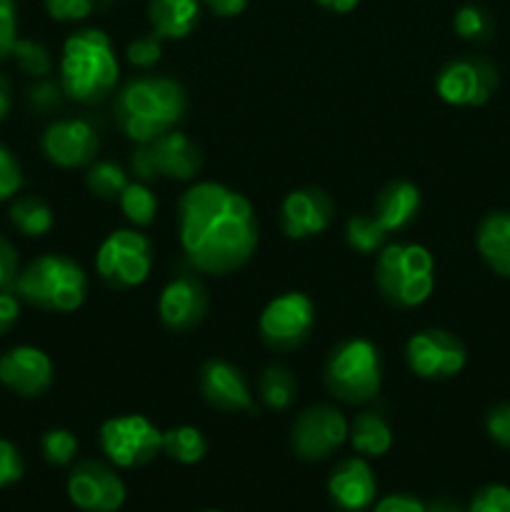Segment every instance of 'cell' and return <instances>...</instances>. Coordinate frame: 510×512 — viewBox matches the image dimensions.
Wrapping results in <instances>:
<instances>
[{"instance_id":"d6a6232c","label":"cell","mask_w":510,"mask_h":512,"mask_svg":"<svg viewBox=\"0 0 510 512\" xmlns=\"http://www.w3.org/2000/svg\"><path fill=\"white\" fill-rule=\"evenodd\" d=\"M125 58H128L130 65H135V68L140 70L153 68V65H158L160 58H163V40L150 30V33L130 40L128 50H125Z\"/></svg>"},{"instance_id":"30bf717a","label":"cell","mask_w":510,"mask_h":512,"mask_svg":"<svg viewBox=\"0 0 510 512\" xmlns=\"http://www.w3.org/2000/svg\"><path fill=\"white\" fill-rule=\"evenodd\" d=\"M100 450L115 468H143L163 453V433L145 415H118L100 425Z\"/></svg>"},{"instance_id":"603a6c76","label":"cell","mask_w":510,"mask_h":512,"mask_svg":"<svg viewBox=\"0 0 510 512\" xmlns=\"http://www.w3.org/2000/svg\"><path fill=\"white\" fill-rule=\"evenodd\" d=\"M200 20V0H150L148 23L160 40H183Z\"/></svg>"},{"instance_id":"5bb4252c","label":"cell","mask_w":510,"mask_h":512,"mask_svg":"<svg viewBox=\"0 0 510 512\" xmlns=\"http://www.w3.org/2000/svg\"><path fill=\"white\" fill-rule=\"evenodd\" d=\"M408 368L423 380L455 378L468 363L463 340L443 328H425L415 333L405 345Z\"/></svg>"},{"instance_id":"ba28073f","label":"cell","mask_w":510,"mask_h":512,"mask_svg":"<svg viewBox=\"0 0 510 512\" xmlns=\"http://www.w3.org/2000/svg\"><path fill=\"white\" fill-rule=\"evenodd\" d=\"M130 173L140 183H155L158 178L168 180H193L203 168V153L198 145L180 130L160 135L150 143L135 145L128 160Z\"/></svg>"},{"instance_id":"b9f144b4","label":"cell","mask_w":510,"mask_h":512,"mask_svg":"<svg viewBox=\"0 0 510 512\" xmlns=\"http://www.w3.org/2000/svg\"><path fill=\"white\" fill-rule=\"evenodd\" d=\"M373 512H425V503L410 493H393L378 500Z\"/></svg>"},{"instance_id":"4316f807","label":"cell","mask_w":510,"mask_h":512,"mask_svg":"<svg viewBox=\"0 0 510 512\" xmlns=\"http://www.w3.org/2000/svg\"><path fill=\"white\" fill-rule=\"evenodd\" d=\"M163 453L180 465H195L208 453V440L193 425H178L163 433Z\"/></svg>"},{"instance_id":"7bdbcfd3","label":"cell","mask_w":510,"mask_h":512,"mask_svg":"<svg viewBox=\"0 0 510 512\" xmlns=\"http://www.w3.org/2000/svg\"><path fill=\"white\" fill-rule=\"evenodd\" d=\"M20 320V298L8 290H0V338L15 328Z\"/></svg>"},{"instance_id":"ab89813d","label":"cell","mask_w":510,"mask_h":512,"mask_svg":"<svg viewBox=\"0 0 510 512\" xmlns=\"http://www.w3.org/2000/svg\"><path fill=\"white\" fill-rule=\"evenodd\" d=\"M18 40V13L13 0H0V63L10 58L13 45Z\"/></svg>"},{"instance_id":"9a60e30c","label":"cell","mask_w":510,"mask_h":512,"mask_svg":"<svg viewBox=\"0 0 510 512\" xmlns=\"http://www.w3.org/2000/svg\"><path fill=\"white\" fill-rule=\"evenodd\" d=\"M68 498L83 512H118L125 503V483L103 460H83L68 475Z\"/></svg>"},{"instance_id":"9c48e42d","label":"cell","mask_w":510,"mask_h":512,"mask_svg":"<svg viewBox=\"0 0 510 512\" xmlns=\"http://www.w3.org/2000/svg\"><path fill=\"white\" fill-rule=\"evenodd\" d=\"M153 255V243L148 235L133 228H120L100 243L98 255H95V270L108 288H138L153 270Z\"/></svg>"},{"instance_id":"f1b7e54d","label":"cell","mask_w":510,"mask_h":512,"mask_svg":"<svg viewBox=\"0 0 510 512\" xmlns=\"http://www.w3.org/2000/svg\"><path fill=\"white\" fill-rule=\"evenodd\" d=\"M118 203H120V210H123V215L128 218V223L138 225V228L153 223L155 213H158V200H155V193L150 190L148 183H140V180L125 185Z\"/></svg>"},{"instance_id":"ffe728a7","label":"cell","mask_w":510,"mask_h":512,"mask_svg":"<svg viewBox=\"0 0 510 512\" xmlns=\"http://www.w3.org/2000/svg\"><path fill=\"white\" fill-rule=\"evenodd\" d=\"M198 388L205 403L220 413H240L253 410V393H250L248 378L238 365L223 358H210L200 368Z\"/></svg>"},{"instance_id":"277c9868","label":"cell","mask_w":510,"mask_h":512,"mask_svg":"<svg viewBox=\"0 0 510 512\" xmlns=\"http://www.w3.org/2000/svg\"><path fill=\"white\" fill-rule=\"evenodd\" d=\"M13 290L33 308L48 313H73L85 303L88 275L68 255L45 253L20 270Z\"/></svg>"},{"instance_id":"f6af8a7d","label":"cell","mask_w":510,"mask_h":512,"mask_svg":"<svg viewBox=\"0 0 510 512\" xmlns=\"http://www.w3.org/2000/svg\"><path fill=\"white\" fill-rule=\"evenodd\" d=\"M10 108H13V88H10V80L0 73V123L8 118Z\"/></svg>"},{"instance_id":"8fae6325","label":"cell","mask_w":510,"mask_h":512,"mask_svg":"<svg viewBox=\"0 0 510 512\" xmlns=\"http://www.w3.org/2000/svg\"><path fill=\"white\" fill-rule=\"evenodd\" d=\"M435 90L455 108H478L498 90V68L483 55H458L435 75Z\"/></svg>"},{"instance_id":"d590c367","label":"cell","mask_w":510,"mask_h":512,"mask_svg":"<svg viewBox=\"0 0 510 512\" xmlns=\"http://www.w3.org/2000/svg\"><path fill=\"white\" fill-rule=\"evenodd\" d=\"M65 93L63 88H60V83H53V80L48 78H40L35 80L33 88L28 90V105L35 110V113H53V110L60 108V103H63Z\"/></svg>"},{"instance_id":"52a82bcc","label":"cell","mask_w":510,"mask_h":512,"mask_svg":"<svg viewBox=\"0 0 510 512\" xmlns=\"http://www.w3.org/2000/svg\"><path fill=\"white\" fill-rule=\"evenodd\" d=\"M323 380L328 393L345 405H365L380 393L383 360L368 338H348L330 350Z\"/></svg>"},{"instance_id":"bcb514c9","label":"cell","mask_w":510,"mask_h":512,"mask_svg":"<svg viewBox=\"0 0 510 512\" xmlns=\"http://www.w3.org/2000/svg\"><path fill=\"white\" fill-rule=\"evenodd\" d=\"M315 3H318L320 8L330 10V13L343 15V13H350V10H353L360 0H315Z\"/></svg>"},{"instance_id":"7402d4cb","label":"cell","mask_w":510,"mask_h":512,"mask_svg":"<svg viewBox=\"0 0 510 512\" xmlns=\"http://www.w3.org/2000/svg\"><path fill=\"white\" fill-rule=\"evenodd\" d=\"M475 248L495 275L510 278V210H493L480 220Z\"/></svg>"},{"instance_id":"2e32d148","label":"cell","mask_w":510,"mask_h":512,"mask_svg":"<svg viewBox=\"0 0 510 512\" xmlns=\"http://www.w3.org/2000/svg\"><path fill=\"white\" fill-rule=\"evenodd\" d=\"M100 135L85 118L53 120L40 135V150L58 168H85L95 160Z\"/></svg>"},{"instance_id":"f35d334b","label":"cell","mask_w":510,"mask_h":512,"mask_svg":"<svg viewBox=\"0 0 510 512\" xmlns=\"http://www.w3.org/2000/svg\"><path fill=\"white\" fill-rule=\"evenodd\" d=\"M25 473V463L20 450L10 440L0 438V490L18 483Z\"/></svg>"},{"instance_id":"7c38bea8","label":"cell","mask_w":510,"mask_h":512,"mask_svg":"<svg viewBox=\"0 0 510 512\" xmlns=\"http://www.w3.org/2000/svg\"><path fill=\"white\" fill-rule=\"evenodd\" d=\"M315 328V305L305 293H283L260 313L258 330L263 343L278 353H290L310 338Z\"/></svg>"},{"instance_id":"484cf974","label":"cell","mask_w":510,"mask_h":512,"mask_svg":"<svg viewBox=\"0 0 510 512\" xmlns=\"http://www.w3.org/2000/svg\"><path fill=\"white\" fill-rule=\"evenodd\" d=\"M258 393L265 408L288 410L298 398V380L285 365H268L258 378Z\"/></svg>"},{"instance_id":"4fadbf2b","label":"cell","mask_w":510,"mask_h":512,"mask_svg":"<svg viewBox=\"0 0 510 512\" xmlns=\"http://www.w3.org/2000/svg\"><path fill=\"white\" fill-rule=\"evenodd\" d=\"M348 420L333 405H310L295 418L290 448L305 463L328 460L348 440Z\"/></svg>"},{"instance_id":"cb8c5ba5","label":"cell","mask_w":510,"mask_h":512,"mask_svg":"<svg viewBox=\"0 0 510 512\" xmlns=\"http://www.w3.org/2000/svg\"><path fill=\"white\" fill-rule=\"evenodd\" d=\"M348 440L363 458H383L393 448V430L378 410H363L348 425Z\"/></svg>"},{"instance_id":"83f0119b","label":"cell","mask_w":510,"mask_h":512,"mask_svg":"<svg viewBox=\"0 0 510 512\" xmlns=\"http://www.w3.org/2000/svg\"><path fill=\"white\" fill-rule=\"evenodd\" d=\"M128 183L130 180L125 168L113 160H93L88 165V173H85V185L100 200H118Z\"/></svg>"},{"instance_id":"44dd1931","label":"cell","mask_w":510,"mask_h":512,"mask_svg":"<svg viewBox=\"0 0 510 512\" xmlns=\"http://www.w3.org/2000/svg\"><path fill=\"white\" fill-rule=\"evenodd\" d=\"M328 495L340 510L363 512L375 503L378 480L363 458H348L333 468L328 478Z\"/></svg>"},{"instance_id":"8992f818","label":"cell","mask_w":510,"mask_h":512,"mask_svg":"<svg viewBox=\"0 0 510 512\" xmlns=\"http://www.w3.org/2000/svg\"><path fill=\"white\" fill-rule=\"evenodd\" d=\"M375 285L393 308H418L435 288V260L415 243L385 245L375 263Z\"/></svg>"},{"instance_id":"60d3db41","label":"cell","mask_w":510,"mask_h":512,"mask_svg":"<svg viewBox=\"0 0 510 512\" xmlns=\"http://www.w3.org/2000/svg\"><path fill=\"white\" fill-rule=\"evenodd\" d=\"M20 273L18 250L5 235H0V290L13 288Z\"/></svg>"},{"instance_id":"e575fe53","label":"cell","mask_w":510,"mask_h":512,"mask_svg":"<svg viewBox=\"0 0 510 512\" xmlns=\"http://www.w3.org/2000/svg\"><path fill=\"white\" fill-rule=\"evenodd\" d=\"M468 512H510V488L500 483L483 485L470 498Z\"/></svg>"},{"instance_id":"3957f363","label":"cell","mask_w":510,"mask_h":512,"mask_svg":"<svg viewBox=\"0 0 510 512\" xmlns=\"http://www.w3.org/2000/svg\"><path fill=\"white\" fill-rule=\"evenodd\" d=\"M120 65L108 33L100 28H80L63 43L60 88L65 98L80 105H95L110 98L118 85Z\"/></svg>"},{"instance_id":"f546056e","label":"cell","mask_w":510,"mask_h":512,"mask_svg":"<svg viewBox=\"0 0 510 512\" xmlns=\"http://www.w3.org/2000/svg\"><path fill=\"white\" fill-rule=\"evenodd\" d=\"M455 33L463 40H470V43H485L493 35V15L478 3H468L455 13L453 18Z\"/></svg>"},{"instance_id":"1f68e13d","label":"cell","mask_w":510,"mask_h":512,"mask_svg":"<svg viewBox=\"0 0 510 512\" xmlns=\"http://www.w3.org/2000/svg\"><path fill=\"white\" fill-rule=\"evenodd\" d=\"M40 450H43V458L48 460L50 465H70L78 455V438H75L70 430L65 428H53L48 433H43L40 438Z\"/></svg>"},{"instance_id":"836d02e7","label":"cell","mask_w":510,"mask_h":512,"mask_svg":"<svg viewBox=\"0 0 510 512\" xmlns=\"http://www.w3.org/2000/svg\"><path fill=\"white\" fill-rule=\"evenodd\" d=\"M23 188V168L20 160L15 158L13 150L0 143V203L10 200Z\"/></svg>"},{"instance_id":"7a4b0ae2","label":"cell","mask_w":510,"mask_h":512,"mask_svg":"<svg viewBox=\"0 0 510 512\" xmlns=\"http://www.w3.org/2000/svg\"><path fill=\"white\" fill-rule=\"evenodd\" d=\"M188 95L168 75H138L118 90L113 103L115 125L135 145L150 143L175 130L185 118Z\"/></svg>"},{"instance_id":"7dc6e473","label":"cell","mask_w":510,"mask_h":512,"mask_svg":"<svg viewBox=\"0 0 510 512\" xmlns=\"http://www.w3.org/2000/svg\"><path fill=\"white\" fill-rule=\"evenodd\" d=\"M425 512H468L460 508L453 500H433V503L425 505Z\"/></svg>"},{"instance_id":"4dcf8cb0","label":"cell","mask_w":510,"mask_h":512,"mask_svg":"<svg viewBox=\"0 0 510 512\" xmlns=\"http://www.w3.org/2000/svg\"><path fill=\"white\" fill-rule=\"evenodd\" d=\"M10 58L18 63V68L23 70L25 75L30 78L40 80V78H48L50 70H53V58H50L48 48L38 40H30V38H18L13 45V53Z\"/></svg>"},{"instance_id":"ee69618b","label":"cell","mask_w":510,"mask_h":512,"mask_svg":"<svg viewBox=\"0 0 510 512\" xmlns=\"http://www.w3.org/2000/svg\"><path fill=\"white\" fill-rule=\"evenodd\" d=\"M200 3L208 5L218 18H235L248 8L250 0H200Z\"/></svg>"},{"instance_id":"8d00e7d4","label":"cell","mask_w":510,"mask_h":512,"mask_svg":"<svg viewBox=\"0 0 510 512\" xmlns=\"http://www.w3.org/2000/svg\"><path fill=\"white\" fill-rule=\"evenodd\" d=\"M45 10L58 23H80L95 8V0H43Z\"/></svg>"},{"instance_id":"5b68a950","label":"cell","mask_w":510,"mask_h":512,"mask_svg":"<svg viewBox=\"0 0 510 512\" xmlns=\"http://www.w3.org/2000/svg\"><path fill=\"white\" fill-rule=\"evenodd\" d=\"M420 210V190L410 180H390L383 185L368 213H358L345 223V243L370 255L385 248L390 233L405 230Z\"/></svg>"},{"instance_id":"6da1fadb","label":"cell","mask_w":510,"mask_h":512,"mask_svg":"<svg viewBox=\"0 0 510 512\" xmlns=\"http://www.w3.org/2000/svg\"><path fill=\"white\" fill-rule=\"evenodd\" d=\"M178 238L185 258L208 275L235 273L258 248V215L250 200L223 183L203 180L180 195Z\"/></svg>"},{"instance_id":"ac0fdd59","label":"cell","mask_w":510,"mask_h":512,"mask_svg":"<svg viewBox=\"0 0 510 512\" xmlns=\"http://www.w3.org/2000/svg\"><path fill=\"white\" fill-rule=\"evenodd\" d=\"M335 218V203L323 188H298L280 205V228L290 240H305L328 230Z\"/></svg>"},{"instance_id":"c3c4849f","label":"cell","mask_w":510,"mask_h":512,"mask_svg":"<svg viewBox=\"0 0 510 512\" xmlns=\"http://www.w3.org/2000/svg\"><path fill=\"white\" fill-rule=\"evenodd\" d=\"M200 512H220V510H200Z\"/></svg>"},{"instance_id":"d4e9b609","label":"cell","mask_w":510,"mask_h":512,"mask_svg":"<svg viewBox=\"0 0 510 512\" xmlns=\"http://www.w3.org/2000/svg\"><path fill=\"white\" fill-rule=\"evenodd\" d=\"M10 225L25 238H43L53 228V210L38 195H20L8 210Z\"/></svg>"},{"instance_id":"e0dca14e","label":"cell","mask_w":510,"mask_h":512,"mask_svg":"<svg viewBox=\"0 0 510 512\" xmlns=\"http://www.w3.org/2000/svg\"><path fill=\"white\" fill-rule=\"evenodd\" d=\"M210 308L208 288L203 280L185 273L170 280L158 300V315L163 325L173 333H190L205 320Z\"/></svg>"},{"instance_id":"d6986e66","label":"cell","mask_w":510,"mask_h":512,"mask_svg":"<svg viewBox=\"0 0 510 512\" xmlns=\"http://www.w3.org/2000/svg\"><path fill=\"white\" fill-rule=\"evenodd\" d=\"M53 363L33 345H15L0 355V383L20 398H40L53 385Z\"/></svg>"},{"instance_id":"74e56055","label":"cell","mask_w":510,"mask_h":512,"mask_svg":"<svg viewBox=\"0 0 510 512\" xmlns=\"http://www.w3.org/2000/svg\"><path fill=\"white\" fill-rule=\"evenodd\" d=\"M485 430L493 443H498L503 450H510V403L490 405L485 413Z\"/></svg>"}]
</instances>
